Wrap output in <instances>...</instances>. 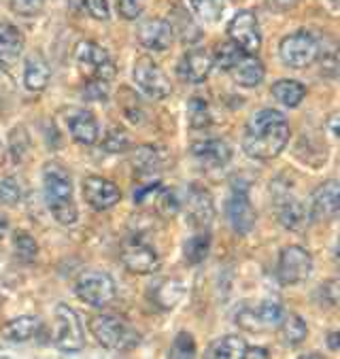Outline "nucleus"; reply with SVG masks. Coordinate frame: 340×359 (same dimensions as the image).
<instances>
[{"instance_id": "1", "label": "nucleus", "mask_w": 340, "mask_h": 359, "mask_svg": "<svg viewBox=\"0 0 340 359\" xmlns=\"http://www.w3.org/2000/svg\"><path fill=\"white\" fill-rule=\"evenodd\" d=\"M290 142L287 117L277 109H261L245 126L243 149L253 160L277 158Z\"/></svg>"}, {"instance_id": "2", "label": "nucleus", "mask_w": 340, "mask_h": 359, "mask_svg": "<svg viewBox=\"0 0 340 359\" xmlns=\"http://www.w3.org/2000/svg\"><path fill=\"white\" fill-rule=\"evenodd\" d=\"M43 194L47 208L57 224L73 226L77 222L79 212L73 198V181L62 164L51 162L43 168Z\"/></svg>"}, {"instance_id": "3", "label": "nucleus", "mask_w": 340, "mask_h": 359, "mask_svg": "<svg viewBox=\"0 0 340 359\" xmlns=\"http://www.w3.org/2000/svg\"><path fill=\"white\" fill-rule=\"evenodd\" d=\"M90 332L96 342L109 351H130L141 342V336L128 321L117 315H96L90 319Z\"/></svg>"}, {"instance_id": "4", "label": "nucleus", "mask_w": 340, "mask_h": 359, "mask_svg": "<svg viewBox=\"0 0 340 359\" xmlns=\"http://www.w3.org/2000/svg\"><path fill=\"white\" fill-rule=\"evenodd\" d=\"M75 294L81 302L94 306V309H104L109 306L115 296H117V287L111 274L102 270H86L79 274L75 283Z\"/></svg>"}, {"instance_id": "5", "label": "nucleus", "mask_w": 340, "mask_h": 359, "mask_svg": "<svg viewBox=\"0 0 340 359\" xmlns=\"http://www.w3.org/2000/svg\"><path fill=\"white\" fill-rule=\"evenodd\" d=\"M53 319H55L53 344L62 353H79L86 346V332L75 309H71L68 304H57L53 311Z\"/></svg>"}, {"instance_id": "6", "label": "nucleus", "mask_w": 340, "mask_h": 359, "mask_svg": "<svg viewBox=\"0 0 340 359\" xmlns=\"http://www.w3.org/2000/svg\"><path fill=\"white\" fill-rule=\"evenodd\" d=\"M75 62H77L79 73L86 79L111 81V77L115 75V66H113V60L109 57L107 49L94 41H81L75 47Z\"/></svg>"}, {"instance_id": "7", "label": "nucleus", "mask_w": 340, "mask_h": 359, "mask_svg": "<svg viewBox=\"0 0 340 359\" xmlns=\"http://www.w3.org/2000/svg\"><path fill=\"white\" fill-rule=\"evenodd\" d=\"M283 317H285V311L279 302L266 300V302H259L257 306H251V304L240 306L234 319H236V325H240L243 330L259 334V332L277 330Z\"/></svg>"}, {"instance_id": "8", "label": "nucleus", "mask_w": 340, "mask_h": 359, "mask_svg": "<svg viewBox=\"0 0 340 359\" xmlns=\"http://www.w3.org/2000/svg\"><path fill=\"white\" fill-rule=\"evenodd\" d=\"M279 55H281L285 66L300 70V68L311 66L319 57V43H317V39L311 32L300 30V32L287 34L281 41Z\"/></svg>"}, {"instance_id": "9", "label": "nucleus", "mask_w": 340, "mask_h": 359, "mask_svg": "<svg viewBox=\"0 0 340 359\" xmlns=\"http://www.w3.org/2000/svg\"><path fill=\"white\" fill-rule=\"evenodd\" d=\"M132 75H134V83L143 90V94H147L154 100H164L172 92L170 79L149 55H143L134 62Z\"/></svg>"}, {"instance_id": "10", "label": "nucleus", "mask_w": 340, "mask_h": 359, "mask_svg": "<svg viewBox=\"0 0 340 359\" xmlns=\"http://www.w3.org/2000/svg\"><path fill=\"white\" fill-rule=\"evenodd\" d=\"M313 272V255L300 247V245H290L281 251L279 255V266H277V276L283 285H298L304 283Z\"/></svg>"}, {"instance_id": "11", "label": "nucleus", "mask_w": 340, "mask_h": 359, "mask_svg": "<svg viewBox=\"0 0 340 359\" xmlns=\"http://www.w3.org/2000/svg\"><path fill=\"white\" fill-rule=\"evenodd\" d=\"M226 215H228V222H230L232 230L238 236H247L255 228L257 215L251 206L247 185H243V183L232 185V191L226 202Z\"/></svg>"}, {"instance_id": "12", "label": "nucleus", "mask_w": 340, "mask_h": 359, "mask_svg": "<svg viewBox=\"0 0 340 359\" xmlns=\"http://www.w3.org/2000/svg\"><path fill=\"white\" fill-rule=\"evenodd\" d=\"M185 217L196 230H209L215 219V202L209 189L191 185L185 198Z\"/></svg>"}, {"instance_id": "13", "label": "nucleus", "mask_w": 340, "mask_h": 359, "mask_svg": "<svg viewBox=\"0 0 340 359\" xmlns=\"http://www.w3.org/2000/svg\"><path fill=\"white\" fill-rule=\"evenodd\" d=\"M228 36L245 53L255 55L261 47V32H259L257 15L253 11H238L228 24Z\"/></svg>"}, {"instance_id": "14", "label": "nucleus", "mask_w": 340, "mask_h": 359, "mask_svg": "<svg viewBox=\"0 0 340 359\" xmlns=\"http://www.w3.org/2000/svg\"><path fill=\"white\" fill-rule=\"evenodd\" d=\"M121 264L132 274H154L160 270V255L143 241H132L121 251Z\"/></svg>"}, {"instance_id": "15", "label": "nucleus", "mask_w": 340, "mask_h": 359, "mask_svg": "<svg viewBox=\"0 0 340 359\" xmlns=\"http://www.w3.org/2000/svg\"><path fill=\"white\" fill-rule=\"evenodd\" d=\"M338 210H340V191H338V183L332 179V181L321 183L313 191L308 215L313 222H329V219H336Z\"/></svg>"}, {"instance_id": "16", "label": "nucleus", "mask_w": 340, "mask_h": 359, "mask_svg": "<svg viewBox=\"0 0 340 359\" xmlns=\"http://www.w3.org/2000/svg\"><path fill=\"white\" fill-rule=\"evenodd\" d=\"M83 198L94 210H109L121 200V191L113 181L90 175L83 179Z\"/></svg>"}, {"instance_id": "17", "label": "nucleus", "mask_w": 340, "mask_h": 359, "mask_svg": "<svg viewBox=\"0 0 340 359\" xmlns=\"http://www.w3.org/2000/svg\"><path fill=\"white\" fill-rule=\"evenodd\" d=\"M191 156L200 166H204L207 170H215V168H224L232 160V147L226 140L207 138V140L193 142Z\"/></svg>"}, {"instance_id": "18", "label": "nucleus", "mask_w": 340, "mask_h": 359, "mask_svg": "<svg viewBox=\"0 0 340 359\" xmlns=\"http://www.w3.org/2000/svg\"><path fill=\"white\" fill-rule=\"evenodd\" d=\"M139 43L151 51H166L175 41V28L166 20H147L139 26Z\"/></svg>"}, {"instance_id": "19", "label": "nucleus", "mask_w": 340, "mask_h": 359, "mask_svg": "<svg viewBox=\"0 0 340 359\" xmlns=\"http://www.w3.org/2000/svg\"><path fill=\"white\" fill-rule=\"evenodd\" d=\"M66 128L71 132V136L81 142V145H94L98 140V121L94 117V113L86 111V109H68L66 113Z\"/></svg>"}, {"instance_id": "20", "label": "nucleus", "mask_w": 340, "mask_h": 359, "mask_svg": "<svg viewBox=\"0 0 340 359\" xmlns=\"http://www.w3.org/2000/svg\"><path fill=\"white\" fill-rule=\"evenodd\" d=\"M211 70H213V55H209L204 49H191L179 62V75L189 83H202L211 75Z\"/></svg>"}, {"instance_id": "21", "label": "nucleus", "mask_w": 340, "mask_h": 359, "mask_svg": "<svg viewBox=\"0 0 340 359\" xmlns=\"http://www.w3.org/2000/svg\"><path fill=\"white\" fill-rule=\"evenodd\" d=\"M26 39L13 24H0V68H11L24 53Z\"/></svg>"}, {"instance_id": "22", "label": "nucleus", "mask_w": 340, "mask_h": 359, "mask_svg": "<svg viewBox=\"0 0 340 359\" xmlns=\"http://www.w3.org/2000/svg\"><path fill=\"white\" fill-rule=\"evenodd\" d=\"M277 215H279V222L283 228L287 230H302L311 215H308V208L294 196L285 194V196H279L277 200Z\"/></svg>"}, {"instance_id": "23", "label": "nucleus", "mask_w": 340, "mask_h": 359, "mask_svg": "<svg viewBox=\"0 0 340 359\" xmlns=\"http://www.w3.org/2000/svg\"><path fill=\"white\" fill-rule=\"evenodd\" d=\"M185 296V287L179 278H162L160 283L151 285L149 290V300L162 309V311H170L175 309Z\"/></svg>"}, {"instance_id": "24", "label": "nucleus", "mask_w": 340, "mask_h": 359, "mask_svg": "<svg viewBox=\"0 0 340 359\" xmlns=\"http://www.w3.org/2000/svg\"><path fill=\"white\" fill-rule=\"evenodd\" d=\"M51 79V70L47 60L43 57V53H30L26 57V66H24V86L30 92H43L47 88Z\"/></svg>"}, {"instance_id": "25", "label": "nucleus", "mask_w": 340, "mask_h": 359, "mask_svg": "<svg viewBox=\"0 0 340 359\" xmlns=\"http://www.w3.org/2000/svg\"><path fill=\"white\" fill-rule=\"evenodd\" d=\"M232 79L240 86V88H257L264 77H266V68L261 64V60H257L255 55L247 53L232 70H230Z\"/></svg>"}, {"instance_id": "26", "label": "nucleus", "mask_w": 340, "mask_h": 359, "mask_svg": "<svg viewBox=\"0 0 340 359\" xmlns=\"http://www.w3.org/2000/svg\"><path fill=\"white\" fill-rule=\"evenodd\" d=\"M164 162H166V158H164L162 149H158L154 145H143L139 149H134V154H132V166L143 177H154V175L162 172Z\"/></svg>"}, {"instance_id": "27", "label": "nucleus", "mask_w": 340, "mask_h": 359, "mask_svg": "<svg viewBox=\"0 0 340 359\" xmlns=\"http://www.w3.org/2000/svg\"><path fill=\"white\" fill-rule=\"evenodd\" d=\"M39 332H41V321L36 317H30V315L15 317L0 327V334H3L9 342H28Z\"/></svg>"}, {"instance_id": "28", "label": "nucleus", "mask_w": 340, "mask_h": 359, "mask_svg": "<svg viewBox=\"0 0 340 359\" xmlns=\"http://www.w3.org/2000/svg\"><path fill=\"white\" fill-rule=\"evenodd\" d=\"M272 96H275L281 104L296 109L302 104V100L306 96V88L296 79H279L277 83H272Z\"/></svg>"}, {"instance_id": "29", "label": "nucleus", "mask_w": 340, "mask_h": 359, "mask_svg": "<svg viewBox=\"0 0 340 359\" xmlns=\"http://www.w3.org/2000/svg\"><path fill=\"white\" fill-rule=\"evenodd\" d=\"M277 330H279V334H281V340H283L287 346H298V344H302V342L306 340V336H308L306 321H304L300 315H285Z\"/></svg>"}, {"instance_id": "30", "label": "nucleus", "mask_w": 340, "mask_h": 359, "mask_svg": "<svg viewBox=\"0 0 340 359\" xmlns=\"http://www.w3.org/2000/svg\"><path fill=\"white\" fill-rule=\"evenodd\" d=\"M211 253V234L207 230H200L198 234H193L191 238L185 241L183 245V255L189 264H202Z\"/></svg>"}, {"instance_id": "31", "label": "nucleus", "mask_w": 340, "mask_h": 359, "mask_svg": "<svg viewBox=\"0 0 340 359\" xmlns=\"http://www.w3.org/2000/svg\"><path fill=\"white\" fill-rule=\"evenodd\" d=\"M247 342L238 336H224L219 340H215L209 348L207 357H215V359H238L245 353Z\"/></svg>"}, {"instance_id": "32", "label": "nucleus", "mask_w": 340, "mask_h": 359, "mask_svg": "<svg viewBox=\"0 0 340 359\" xmlns=\"http://www.w3.org/2000/svg\"><path fill=\"white\" fill-rule=\"evenodd\" d=\"M247 53L236 45V43H232V41H228V43H222V45H217V49H215V55H213V66H217V68H222V70H230L245 57Z\"/></svg>"}, {"instance_id": "33", "label": "nucleus", "mask_w": 340, "mask_h": 359, "mask_svg": "<svg viewBox=\"0 0 340 359\" xmlns=\"http://www.w3.org/2000/svg\"><path fill=\"white\" fill-rule=\"evenodd\" d=\"M213 121V115H211V109H209V102L204 98H198L193 96L189 102H187V123L196 130L200 128H209Z\"/></svg>"}, {"instance_id": "34", "label": "nucleus", "mask_w": 340, "mask_h": 359, "mask_svg": "<svg viewBox=\"0 0 340 359\" xmlns=\"http://www.w3.org/2000/svg\"><path fill=\"white\" fill-rule=\"evenodd\" d=\"M193 13L204 22V24H215L224 15V3L222 0H189Z\"/></svg>"}, {"instance_id": "35", "label": "nucleus", "mask_w": 340, "mask_h": 359, "mask_svg": "<svg viewBox=\"0 0 340 359\" xmlns=\"http://www.w3.org/2000/svg\"><path fill=\"white\" fill-rule=\"evenodd\" d=\"M156 208H158V212L162 215V217H175V215L181 210V206H183V202H181V198H179V194L175 191V189H168V187H160V191L156 194Z\"/></svg>"}, {"instance_id": "36", "label": "nucleus", "mask_w": 340, "mask_h": 359, "mask_svg": "<svg viewBox=\"0 0 340 359\" xmlns=\"http://www.w3.org/2000/svg\"><path fill=\"white\" fill-rule=\"evenodd\" d=\"M13 253L20 262L30 264L39 255V245L28 232H15L13 234Z\"/></svg>"}, {"instance_id": "37", "label": "nucleus", "mask_w": 340, "mask_h": 359, "mask_svg": "<svg viewBox=\"0 0 340 359\" xmlns=\"http://www.w3.org/2000/svg\"><path fill=\"white\" fill-rule=\"evenodd\" d=\"M9 151L13 156L15 162H24L30 154V136L26 132V128L18 126L11 130L9 134Z\"/></svg>"}, {"instance_id": "38", "label": "nucleus", "mask_w": 340, "mask_h": 359, "mask_svg": "<svg viewBox=\"0 0 340 359\" xmlns=\"http://www.w3.org/2000/svg\"><path fill=\"white\" fill-rule=\"evenodd\" d=\"M24 198V185L18 177H5L0 181V202L5 206H15Z\"/></svg>"}, {"instance_id": "39", "label": "nucleus", "mask_w": 340, "mask_h": 359, "mask_svg": "<svg viewBox=\"0 0 340 359\" xmlns=\"http://www.w3.org/2000/svg\"><path fill=\"white\" fill-rule=\"evenodd\" d=\"M102 147L109 154H123L130 147V138L123 128H111L102 140Z\"/></svg>"}, {"instance_id": "40", "label": "nucleus", "mask_w": 340, "mask_h": 359, "mask_svg": "<svg viewBox=\"0 0 340 359\" xmlns=\"http://www.w3.org/2000/svg\"><path fill=\"white\" fill-rule=\"evenodd\" d=\"M170 357L175 359H187V357H196V342L191 338V334L187 332H179L172 346H170Z\"/></svg>"}, {"instance_id": "41", "label": "nucleus", "mask_w": 340, "mask_h": 359, "mask_svg": "<svg viewBox=\"0 0 340 359\" xmlns=\"http://www.w3.org/2000/svg\"><path fill=\"white\" fill-rule=\"evenodd\" d=\"M45 0H11V9L22 18H34L43 11Z\"/></svg>"}, {"instance_id": "42", "label": "nucleus", "mask_w": 340, "mask_h": 359, "mask_svg": "<svg viewBox=\"0 0 340 359\" xmlns=\"http://www.w3.org/2000/svg\"><path fill=\"white\" fill-rule=\"evenodd\" d=\"M83 96L92 102H100L109 96V81L102 79H88V86L83 90Z\"/></svg>"}, {"instance_id": "43", "label": "nucleus", "mask_w": 340, "mask_h": 359, "mask_svg": "<svg viewBox=\"0 0 340 359\" xmlns=\"http://www.w3.org/2000/svg\"><path fill=\"white\" fill-rule=\"evenodd\" d=\"M115 3L123 20H136L143 13V0H115Z\"/></svg>"}, {"instance_id": "44", "label": "nucleus", "mask_w": 340, "mask_h": 359, "mask_svg": "<svg viewBox=\"0 0 340 359\" xmlns=\"http://www.w3.org/2000/svg\"><path fill=\"white\" fill-rule=\"evenodd\" d=\"M160 183H147V185H139L134 189V202L136 204H145V202H151L156 198V194L160 191Z\"/></svg>"}, {"instance_id": "45", "label": "nucleus", "mask_w": 340, "mask_h": 359, "mask_svg": "<svg viewBox=\"0 0 340 359\" xmlns=\"http://www.w3.org/2000/svg\"><path fill=\"white\" fill-rule=\"evenodd\" d=\"M83 5L94 20H100V22L109 20V3L107 0H83Z\"/></svg>"}, {"instance_id": "46", "label": "nucleus", "mask_w": 340, "mask_h": 359, "mask_svg": "<svg viewBox=\"0 0 340 359\" xmlns=\"http://www.w3.org/2000/svg\"><path fill=\"white\" fill-rule=\"evenodd\" d=\"M319 294H321V298H323L325 304L336 306V304H338V280L332 278V280L323 283V285H321V290H319Z\"/></svg>"}, {"instance_id": "47", "label": "nucleus", "mask_w": 340, "mask_h": 359, "mask_svg": "<svg viewBox=\"0 0 340 359\" xmlns=\"http://www.w3.org/2000/svg\"><path fill=\"white\" fill-rule=\"evenodd\" d=\"M243 357L245 359H266L268 357V348H264V346H245Z\"/></svg>"}, {"instance_id": "48", "label": "nucleus", "mask_w": 340, "mask_h": 359, "mask_svg": "<svg viewBox=\"0 0 340 359\" xmlns=\"http://www.w3.org/2000/svg\"><path fill=\"white\" fill-rule=\"evenodd\" d=\"M327 344H329V348H332V351H338V348H340V334H338V332H329V336H327Z\"/></svg>"}, {"instance_id": "49", "label": "nucleus", "mask_w": 340, "mask_h": 359, "mask_svg": "<svg viewBox=\"0 0 340 359\" xmlns=\"http://www.w3.org/2000/svg\"><path fill=\"white\" fill-rule=\"evenodd\" d=\"M279 9H292V7H296L300 0H272Z\"/></svg>"}, {"instance_id": "50", "label": "nucleus", "mask_w": 340, "mask_h": 359, "mask_svg": "<svg viewBox=\"0 0 340 359\" xmlns=\"http://www.w3.org/2000/svg\"><path fill=\"white\" fill-rule=\"evenodd\" d=\"M327 128H329V134L332 136H338V115H329V121H327Z\"/></svg>"}, {"instance_id": "51", "label": "nucleus", "mask_w": 340, "mask_h": 359, "mask_svg": "<svg viewBox=\"0 0 340 359\" xmlns=\"http://www.w3.org/2000/svg\"><path fill=\"white\" fill-rule=\"evenodd\" d=\"M7 230H9V224H7V217H3L0 215V241L5 238V234H7Z\"/></svg>"}, {"instance_id": "52", "label": "nucleus", "mask_w": 340, "mask_h": 359, "mask_svg": "<svg viewBox=\"0 0 340 359\" xmlns=\"http://www.w3.org/2000/svg\"><path fill=\"white\" fill-rule=\"evenodd\" d=\"M5 160H7V149H5L3 142H0V166L5 164Z\"/></svg>"}, {"instance_id": "53", "label": "nucleus", "mask_w": 340, "mask_h": 359, "mask_svg": "<svg viewBox=\"0 0 340 359\" xmlns=\"http://www.w3.org/2000/svg\"><path fill=\"white\" fill-rule=\"evenodd\" d=\"M332 3H338V0H332Z\"/></svg>"}]
</instances>
